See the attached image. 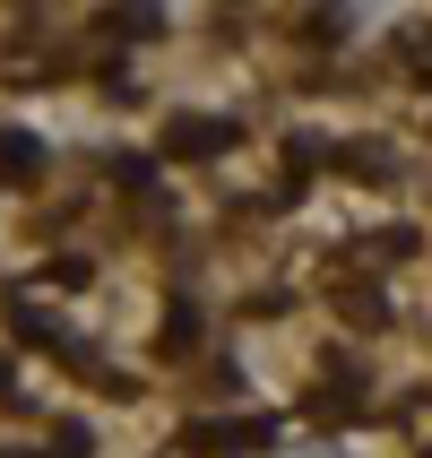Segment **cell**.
<instances>
[{
  "instance_id": "cell-1",
  "label": "cell",
  "mask_w": 432,
  "mask_h": 458,
  "mask_svg": "<svg viewBox=\"0 0 432 458\" xmlns=\"http://www.w3.org/2000/svg\"><path fill=\"white\" fill-rule=\"evenodd\" d=\"M225 148H233L225 113H182V122H165V156L174 165H199V156H225Z\"/></svg>"
},
{
  "instance_id": "cell-2",
  "label": "cell",
  "mask_w": 432,
  "mask_h": 458,
  "mask_svg": "<svg viewBox=\"0 0 432 458\" xmlns=\"http://www.w3.org/2000/svg\"><path fill=\"white\" fill-rule=\"evenodd\" d=\"M35 165H44V148L26 130H0V174H35Z\"/></svg>"
},
{
  "instance_id": "cell-3",
  "label": "cell",
  "mask_w": 432,
  "mask_h": 458,
  "mask_svg": "<svg viewBox=\"0 0 432 458\" xmlns=\"http://www.w3.org/2000/svg\"><path fill=\"white\" fill-rule=\"evenodd\" d=\"M191 337H199V311H191V303H174V320H165V346H174V355H182Z\"/></svg>"
}]
</instances>
